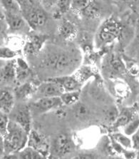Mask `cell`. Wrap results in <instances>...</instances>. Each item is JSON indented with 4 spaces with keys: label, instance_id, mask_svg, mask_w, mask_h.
Instances as JSON below:
<instances>
[{
    "label": "cell",
    "instance_id": "obj_21",
    "mask_svg": "<svg viewBox=\"0 0 139 159\" xmlns=\"http://www.w3.org/2000/svg\"><path fill=\"white\" fill-rule=\"evenodd\" d=\"M0 55H1L2 59H11L17 55V52L9 48L2 47Z\"/></svg>",
    "mask_w": 139,
    "mask_h": 159
},
{
    "label": "cell",
    "instance_id": "obj_17",
    "mask_svg": "<svg viewBox=\"0 0 139 159\" xmlns=\"http://www.w3.org/2000/svg\"><path fill=\"white\" fill-rule=\"evenodd\" d=\"M17 76L20 79H24L29 75V69L27 63L24 60L19 58L17 60Z\"/></svg>",
    "mask_w": 139,
    "mask_h": 159
},
{
    "label": "cell",
    "instance_id": "obj_24",
    "mask_svg": "<svg viewBox=\"0 0 139 159\" xmlns=\"http://www.w3.org/2000/svg\"><path fill=\"white\" fill-rule=\"evenodd\" d=\"M91 2V0H73V6L76 9H79L82 11L83 9L86 7L90 2Z\"/></svg>",
    "mask_w": 139,
    "mask_h": 159
},
{
    "label": "cell",
    "instance_id": "obj_13",
    "mask_svg": "<svg viewBox=\"0 0 139 159\" xmlns=\"http://www.w3.org/2000/svg\"><path fill=\"white\" fill-rule=\"evenodd\" d=\"M81 12L83 14V16L86 17H96L100 13V6L94 0H91V2L88 4L86 7L83 9Z\"/></svg>",
    "mask_w": 139,
    "mask_h": 159
},
{
    "label": "cell",
    "instance_id": "obj_3",
    "mask_svg": "<svg viewBox=\"0 0 139 159\" xmlns=\"http://www.w3.org/2000/svg\"><path fill=\"white\" fill-rule=\"evenodd\" d=\"M22 11H24V18L28 25L33 29L44 25L47 20V15L43 9L32 7L31 4L23 8Z\"/></svg>",
    "mask_w": 139,
    "mask_h": 159
},
{
    "label": "cell",
    "instance_id": "obj_14",
    "mask_svg": "<svg viewBox=\"0 0 139 159\" xmlns=\"http://www.w3.org/2000/svg\"><path fill=\"white\" fill-rule=\"evenodd\" d=\"M1 4L4 11L18 14L22 12V8L17 0H1Z\"/></svg>",
    "mask_w": 139,
    "mask_h": 159
},
{
    "label": "cell",
    "instance_id": "obj_26",
    "mask_svg": "<svg viewBox=\"0 0 139 159\" xmlns=\"http://www.w3.org/2000/svg\"><path fill=\"white\" fill-rule=\"evenodd\" d=\"M43 2L46 7L52 8L54 6H58L59 0H43Z\"/></svg>",
    "mask_w": 139,
    "mask_h": 159
},
{
    "label": "cell",
    "instance_id": "obj_23",
    "mask_svg": "<svg viewBox=\"0 0 139 159\" xmlns=\"http://www.w3.org/2000/svg\"><path fill=\"white\" fill-rule=\"evenodd\" d=\"M130 116L128 114L124 113L122 115L118 116L116 119L114 120V125L117 127L119 126H124L129 122Z\"/></svg>",
    "mask_w": 139,
    "mask_h": 159
},
{
    "label": "cell",
    "instance_id": "obj_1",
    "mask_svg": "<svg viewBox=\"0 0 139 159\" xmlns=\"http://www.w3.org/2000/svg\"><path fill=\"white\" fill-rule=\"evenodd\" d=\"M121 33V27L115 19L110 18L103 22L97 34V43L99 45L113 43L119 38Z\"/></svg>",
    "mask_w": 139,
    "mask_h": 159
},
{
    "label": "cell",
    "instance_id": "obj_25",
    "mask_svg": "<svg viewBox=\"0 0 139 159\" xmlns=\"http://www.w3.org/2000/svg\"><path fill=\"white\" fill-rule=\"evenodd\" d=\"M71 2H73V0H59L57 7L61 12H66L70 7Z\"/></svg>",
    "mask_w": 139,
    "mask_h": 159
},
{
    "label": "cell",
    "instance_id": "obj_9",
    "mask_svg": "<svg viewBox=\"0 0 139 159\" xmlns=\"http://www.w3.org/2000/svg\"><path fill=\"white\" fill-rule=\"evenodd\" d=\"M55 151L59 155H64L71 150L70 140L64 134H60L55 141Z\"/></svg>",
    "mask_w": 139,
    "mask_h": 159
},
{
    "label": "cell",
    "instance_id": "obj_5",
    "mask_svg": "<svg viewBox=\"0 0 139 159\" xmlns=\"http://www.w3.org/2000/svg\"><path fill=\"white\" fill-rule=\"evenodd\" d=\"M4 19L8 25L9 29L11 31L17 32L24 30L28 24L25 18L18 13H11L4 11Z\"/></svg>",
    "mask_w": 139,
    "mask_h": 159
},
{
    "label": "cell",
    "instance_id": "obj_2",
    "mask_svg": "<svg viewBox=\"0 0 139 159\" xmlns=\"http://www.w3.org/2000/svg\"><path fill=\"white\" fill-rule=\"evenodd\" d=\"M27 131L17 122H9L6 144L13 151H17L24 146L27 141Z\"/></svg>",
    "mask_w": 139,
    "mask_h": 159
},
{
    "label": "cell",
    "instance_id": "obj_18",
    "mask_svg": "<svg viewBox=\"0 0 139 159\" xmlns=\"http://www.w3.org/2000/svg\"><path fill=\"white\" fill-rule=\"evenodd\" d=\"M20 156L24 159H41L44 158L39 153L38 151L34 148H27L22 151L20 153Z\"/></svg>",
    "mask_w": 139,
    "mask_h": 159
},
{
    "label": "cell",
    "instance_id": "obj_20",
    "mask_svg": "<svg viewBox=\"0 0 139 159\" xmlns=\"http://www.w3.org/2000/svg\"><path fill=\"white\" fill-rule=\"evenodd\" d=\"M8 125L9 121L6 114L1 113L0 115V130H1L2 137H6L8 133Z\"/></svg>",
    "mask_w": 139,
    "mask_h": 159
},
{
    "label": "cell",
    "instance_id": "obj_28",
    "mask_svg": "<svg viewBox=\"0 0 139 159\" xmlns=\"http://www.w3.org/2000/svg\"><path fill=\"white\" fill-rule=\"evenodd\" d=\"M138 158H139V152H138V157H137Z\"/></svg>",
    "mask_w": 139,
    "mask_h": 159
},
{
    "label": "cell",
    "instance_id": "obj_10",
    "mask_svg": "<svg viewBox=\"0 0 139 159\" xmlns=\"http://www.w3.org/2000/svg\"><path fill=\"white\" fill-rule=\"evenodd\" d=\"M14 106V96L10 91L4 89L1 90L0 98V107L1 111L4 113H9Z\"/></svg>",
    "mask_w": 139,
    "mask_h": 159
},
{
    "label": "cell",
    "instance_id": "obj_6",
    "mask_svg": "<svg viewBox=\"0 0 139 159\" xmlns=\"http://www.w3.org/2000/svg\"><path fill=\"white\" fill-rule=\"evenodd\" d=\"M61 97H44L34 103V106L39 112H46L62 105Z\"/></svg>",
    "mask_w": 139,
    "mask_h": 159
},
{
    "label": "cell",
    "instance_id": "obj_27",
    "mask_svg": "<svg viewBox=\"0 0 139 159\" xmlns=\"http://www.w3.org/2000/svg\"><path fill=\"white\" fill-rule=\"evenodd\" d=\"M136 36H137V38L139 41V21L137 25V29H136Z\"/></svg>",
    "mask_w": 139,
    "mask_h": 159
},
{
    "label": "cell",
    "instance_id": "obj_12",
    "mask_svg": "<svg viewBox=\"0 0 139 159\" xmlns=\"http://www.w3.org/2000/svg\"><path fill=\"white\" fill-rule=\"evenodd\" d=\"M16 122L19 124L27 132L29 131L30 128V116L27 108L23 107L18 111L16 116Z\"/></svg>",
    "mask_w": 139,
    "mask_h": 159
},
{
    "label": "cell",
    "instance_id": "obj_7",
    "mask_svg": "<svg viewBox=\"0 0 139 159\" xmlns=\"http://www.w3.org/2000/svg\"><path fill=\"white\" fill-rule=\"evenodd\" d=\"M39 90L44 97H60L64 92L61 85L50 80L41 85Z\"/></svg>",
    "mask_w": 139,
    "mask_h": 159
},
{
    "label": "cell",
    "instance_id": "obj_22",
    "mask_svg": "<svg viewBox=\"0 0 139 159\" xmlns=\"http://www.w3.org/2000/svg\"><path fill=\"white\" fill-rule=\"evenodd\" d=\"M61 33L63 36L68 37L74 34V28L72 25H71L70 22H65L61 27Z\"/></svg>",
    "mask_w": 139,
    "mask_h": 159
},
{
    "label": "cell",
    "instance_id": "obj_15",
    "mask_svg": "<svg viewBox=\"0 0 139 159\" xmlns=\"http://www.w3.org/2000/svg\"><path fill=\"white\" fill-rule=\"evenodd\" d=\"M30 145L36 151L46 149V144L44 139L36 132L32 133L31 136H30Z\"/></svg>",
    "mask_w": 139,
    "mask_h": 159
},
{
    "label": "cell",
    "instance_id": "obj_4",
    "mask_svg": "<svg viewBox=\"0 0 139 159\" xmlns=\"http://www.w3.org/2000/svg\"><path fill=\"white\" fill-rule=\"evenodd\" d=\"M74 60L72 56L68 53L56 54L48 57L47 64L50 66L54 67L56 70L63 71L69 68L74 64Z\"/></svg>",
    "mask_w": 139,
    "mask_h": 159
},
{
    "label": "cell",
    "instance_id": "obj_19",
    "mask_svg": "<svg viewBox=\"0 0 139 159\" xmlns=\"http://www.w3.org/2000/svg\"><path fill=\"white\" fill-rule=\"evenodd\" d=\"M74 114L78 119L83 120L86 118L89 115V110L88 107L82 103H78L76 105L74 109Z\"/></svg>",
    "mask_w": 139,
    "mask_h": 159
},
{
    "label": "cell",
    "instance_id": "obj_16",
    "mask_svg": "<svg viewBox=\"0 0 139 159\" xmlns=\"http://www.w3.org/2000/svg\"><path fill=\"white\" fill-rule=\"evenodd\" d=\"M80 93L78 90L76 91H69L67 93H64L61 96L63 103L66 105H71L75 103L78 100Z\"/></svg>",
    "mask_w": 139,
    "mask_h": 159
},
{
    "label": "cell",
    "instance_id": "obj_8",
    "mask_svg": "<svg viewBox=\"0 0 139 159\" xmlns=\"http://www.w3.org/2000/svg\"><path fill=\"white\" fill-rule=\"evenodd\" d=\"M50 80L59 83L64 88V90H66L67 92L78 90V88L80 87L79 82L72 76L59 77V78L50 79Z\"/></svg>",
    "mask_w": 139,
    "mask_h": 159
},
{
    "label": "cell",
    "instance_id": "obj_11",
    "mask_svg": "<svg viewBox=\"0 0 139 159\" xmlns=\"http://www.w3.org/2000/svg\"><path fill=\"white\" fill-rule=\"evenodd\" d=\"M15 61L9 62L2 68L1 78L2 80L9 81L17 76V66Z\"/></svg>",
    "mask_w": 139,
    "mask_h": 159
}]
</instances>
